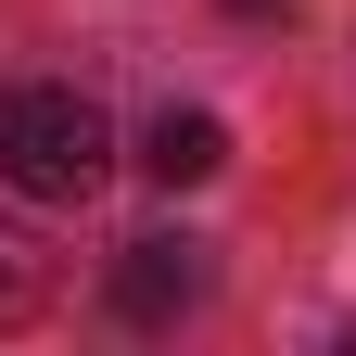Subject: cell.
<instances>
[{
  "label": "cell",
  "mask_w": 356,
  "mask_h": 356,
  "mask_svg": "<svg viewBox=\"0 0 356 356\" xmlns=\"http://www.w3.org/2000/svg\"><path fill=\"white\" fill-rule=\"evenodd\" d=\"M115 178V127L76 89H0V191L26 204H89Z\"/></svg>",
  "instance_id": "obj_1"
},
{
  "label": "cell",
  "mask_w": 356,
  "mask_h": 356,
  "mask_svg": "<svg viewBox=\"0 0 356 356\" xmlns=\"http://www.w3.org/2000/svg\"><path fill=\"white\" fill-rule=\"evenodd\" d=\"M204 280H216V267H204L191 229H140V242L115 254V318H140V331H153V318H191Z\"/></svg>",
  "instance_id": "obj_2"
},
{
  "label": "cell",
  "mask_w": 356,
  "mask_h": 356,
  "mask_svg": "<svg viewBox=\"0 0 356 356\" xmlns=\"http://www.w3.org/2000/svg\"><path fill=\"white\" fill-rule=\"evenodd\" d=\"M140 165L165 178V191H204V178H216V165H229V127H216L204 102H165V115L140 127Z\"/></svg>",
  "instance_id": "obj_3"
},
{
  "label": "cell",
  "mask_w": 356,
  "mask_h": 356,
  "mask_svg": "<svg viewBox=\"0 0 356 356\" xmlns=\"http://www.w3.org/2000/svg\"><path fill=\"white\" fill-rule=\"evenodd\" d=\"M38 305H51V254H38L26 216H0V331H26Z\"/></svg>",
  "instance_id": "obj_4"
}]
</instances>
